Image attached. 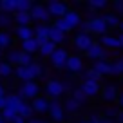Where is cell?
Segmentation results:
<instances>
[{
	"label": "cell",
	"instance_id": "obj_1",
	"mask_svg": "<svg viewBox=\"0 0 123 123\" xmlns=\"http://www.w3.org/2000/svg\"><path fill=\"white\" fill-rule=\"evenodd\" d=\"M24 101H33L35 98L42 96V87H40L38 81H25L18 87V92H16Z\"/></svg>",
	"mask_w": 123,
	"mask_h": 123
},
{
	"label": "cell",
	"instance_id": "obj_2",
	"mask_svg": "<svg viewBox=\"0 0 123 123\" xmlns=\"http://www.w3.org/2000/svg\"><path fill=\"white\" fill-rule=\"evenodd\" d=\"M45 7H47V13H49V16L51 18H63L65 16V13L69 11V4L67 2H60V0H49L45 4Z\"/></svg>",
	"mask_w": 123,
	"mask_h": 123
},
{
	"label": "cell",
	"instance_id": "obj_3",
	"mask_svg": "<svg viewBox=\"0 0 123 123\" xmlns=\"http://www.w3.org/2000/svg\"><path fill=\"white\" fill-rule=\"evenodd\" d=\"M43 92H45V96L49 98V100H58V98H62L65 94V92H63V87H62V80H54V78L47 80L45 87H43Z\"/></svg>",
	"mask_w": 123,
	"mask_h": 123
},
{
	"label": "cell",
	"instance_id": "obj_4",
	"mask_svg": "<svg viewBox=\"0 0 123 123\" xmlns=\"http://www.w3.org/2000/svg\"><path fill=\"white\" fill-rule=\"evenodd\" d=\"M101 100H103V103L107 105H112L118 101V96H119V89L116 83H105L101 85V92H100Z\"/></svg>",
	"mask_w": 123,
	"mask_h": 123
},
{
	"label": "cell",
	"instance_id": "obj_5",
	"mask_svg": "<svg viewBox=\"0 0 123 123\" xmlns=\"http://www.w3.org/2000/svg\"><path fill=\"white\" fill-rule=\"evenodd\" d=\"M92 43H94V38H92V35H89V33H78L73 38V47L76 51H80V53H87Z\"/></svg>",
	"mask_w": 123,
	"mask_h": 123
},
{
	"label": "cell",
	"instance_id": "obj_6",
	"mask_svg": "<svg viewBox=\"0 0 123 123\" xmlns=\"http://www.w3.org/2000/svg\"><path fill=\"white\" fill-rule=\"evenodd\" d=\"M87 22H89V33H91V35H96V36L109 35V27H107V24H105L103 16H92Z\"/></svg>",
	"mask_w": 123,
	"mask_h": 123
},
{
	"label": "cell",
	"instance_id": "obj_7",
	"mask_svg": "<svg viewBox=\"0 0 123 123\" xmlns=\"http://www.w3.org/2000/svg\"><path fill=\"white\" fill-rule=\"evenodd\" d=\"M47 114L56 123H63L65 121V116H67L65 111H63V103H62L60 100H51L49 101V111H47Z\"/></svg>",
	"mask_w": 123,
	"mask_h": 123
},
{
	"label": "cell",
	"instance_id": "obj_8",
	"mask_svg": "<svg viewBox=\"0 0 123 123\" xmlns=\"http://www.w3.org/2000/svg\"><path fill=\"white\" fill-rule=\"evenodd\" d=\"M67 60H69V51H67V49H63V47H58V49L53 53V56L49 58L51 65H53L54 69H58V71L65 69Z\"/></svg>",
	"mask_w": 123,
	"mask_h": 123
},
{
	"label": "cell",
	"instance_id": "obj_9",
	"mask_svg": "<svg viewBox=\"0 0 123 123\" xmlns=\"http://www.w3.org/2000/svg\"><path fill=\"white\" fill-rule=\"evenodd\" d=\"M29 15H31V20H33V22H38V24H49V20H51L45 4H35L33 9L29 11Z\"/></svg>",
	"mask_w": 123,
	"mask_h": 123
},
{
	"label": "cell",
	"instance_id": "obj_10",
	"mask_svg": "<svg viewBox=\"0 0 123 123\" xmlns=\"http://www.w3.org/2000/svg\"><path fill=\"white\" fill-rule=\"evenodd\" d=\"M85 56L91 62H98V60H107V49L101 45L100 42H94L91 45V49L85 53Z\"/></svg>",
	"mask_w": 123,
	"mask_h": 123
},
{
	"label": "cell",
	"instance_id": "obj_11",
	"mask_svg": "<svg viewBox=\"0 0 123 123\" xmlns=\"http://www.w3.org/2000/svg\"><path fill=\"white\" fill-rule=\"evenodd\" d=\"M65 69L71 74H81L83 73V58L80 54H69V60H67Z\"/></svg>",
	"mask_w": 123,
	"mask_h": 123
},
{
	"label": "cell",
	"instance_id": "obj_12",
	"mask_svg": "<svg viewBox=\"0 0 123 123\" xmlns=\"http://www.w3.org/2000/svg\"><path fill=\"white\" fill-rule=\"evenodd\" d=\"M81 91L85 92V96L91 100V98H96L100 96V92H101V83L100 81H81Z\"/></svg>",
	"mask_w": 123,
	"mask_h": 123
},
{
	"label": "cell",
	"instance_id": "obj_13",
	"mask_svg": "<svg viewBox=\"0 0 123 123\" xmlns=\"http://www.w3.org/2000/svg\"><path fill=\"white\" fill-rule=\"evenodd\" d=\"M49 24H36V25H33V31H35V38L36 42L42 45V43L49 42Z\"/></svg>",
	"mask_w": 123,
	"mask_h": 123
},
{
	"label": "cell",
	"instance_id": "obj_14",
	"mask_svg": "<svg viewBox=\"0 0 123 123\" xmlns=\"http://www.w3.org/2000/svg\"><path fill=\"white\" fill-rule=\"evenodd\" d=\"M98 42H100L107 51H118V49H121L119 38H118L116 35H103V36H100V40H98Z\"/></svg>",
	"mask_w": 123,
	"mask_h": 123
},
{
	"label": "cell",
	"instance_id": "obj_15",
	"mask_svg": "<svg viewBox=\"0 0 123 123\" xmlns=\"http://www.w3.org/2000/svg\"><path fill=\"white\" fill-rule=\"evenodd\" d=\"M63 20L67 22V25L71 27V29H76V27H80L81 25V15H80V11H76V9H69V11L65 13V16H63Z\"/></svg>",
	"mask_w": 123,
	"mask_h": 123
},
{
	"label": "cell",
	"instance_id": "obj_16",
	"mask_svg": "<svg viewBox=\"0 0 123 123\" xmlns=\"http://www.w3.org/2000/svg\"><path fill=\"white\" fill-rule=\"evenodd\" d=\"M49 98L47 96H38V98H35V100L31 101V105H33V111L36 112V114H43V112H47L49 111Z\"/></svg>",
	"mask_w": 123,
	"mask_h": 123
},
{
	"label": "cell",
	"instance_id": "obj_17",
	"mask_svg": "<svg viewBox=\"0 0 123 123\" xmlns=\"http://www.w3.org/2000/svg\"><path fill=\"white\" fill-rule=\"evenodd\" d=\"M49 40L58 47V45H62V43H65L67 35H65V33H62L60 29H56V27L51 24V27H49Z\"/></svg>",
	"mask_w": 123,
	"mask_h": 123
},
{
	"label": "cell",
	"instance_id": "obj_18",
	"mask_svg": "<svg viewBox=\"0 0 123 123\" xmlns=\"http://www.w3.org/2000/svg\"><path fill=\"white\" fill-rule=\"evenodd\" d=\"M22 98L16 94V92H11V94H6V107L4 109H9V111H15L18 114V107L22 105Z\"/></svg>",
	"mask_w": 123,
	"mask_h": 123
},
{
	"label": "cell",
	"instance_id": "obj_19",
	"mask_svg": "<svg viewBox=\"0 0 123 123\" xmlns=\"http://www.w3.org/2000/svg\"><path fill=\"white\" fill-rule=\"evenodd\" d=\"M20 51L22 53H27V54H38L40 51V43L36 42V38H31V40H25V42L20 43Z\"/></svg>",
	"mask_w": 123,
	"mask_h": 123
},
{
	"label": "cell",
	"instance_id": "obj_20",
	"mask_svg": "<svg viewBox=\"0 0 123 123\" xmlns=\"http://www.w3.org/2000/svg\"><path fill=\"white\" fill-rule=\"evenodd\" d=\"M13 40H15V36L9 31H0V51L7 53L9 49H13Z\"/></svg>",
	"mask_w": 123,
	"mask_h": 123
},
{
	"label": "cell",
	"instance_id": "obj_21",
	"mask_svg": "<svg viewBox=\"0 0 123 123\" xmlns=\"http://www.w3.org/2000/svg\"><path fill=\"white\" fill-rule=\"evenodd\" d=\"M13 76H15L16 80H20L22 83H25V81H35V78H33V74H31L29 67H22V65L15 67V74H13Z\"/></svg>",
	"mask_w": 123,
	"mask_h": 123
},
{
	"label": "cell",
	"instance_id": "obj_22",
	"mask_svg": "<svg viewBox=\"0 0 123 123\" xmlns=\"http://www.w3.org/2000/svg\"><path fill=\"white\" fill-rule=\"evenodd\" d=\"M92 69L96 71L100 76H111V62H107V60L92 62Z\"/></svg>",
	"mask_w": 123,
	"mask_h": 123
},
{
	"label": "cell",
	"instance_id": "obj_23",
	"mask_svg": "<svg viewBox=\"0 0 123 123\" xmlns=\"http://www.w3.org/2000/svg\"><path fill=\"white\" fill-rule=\"evenodd\" d=\"M15 36L20 40V42H25V40H31L35 38V31L33 27H15Z\"/></svg>",
	"mask_w": 123,
	"mask_h": 123
},
{
	"label": "cell",
	"instance_id": "obj_24",
	"mask_svg": "<svg viewBox=\"0 0 123 123\" xmlns=\"http://www.w3.org/2000/svg\"><path fill=\"white\" fill-rule=\"evenodd\" d=\"M20 56H22V51L13 47V49H9L7 53H6V62L13 67H18L20 65Z\"/></svg>",
	"mask_w": 123,
	"mask_h": 123
},
{
	"label": "cell",
	"instance_id": "obj_25",
	"mask_svg": "<svg viewBox=\"0 0 123 123\" xmlns=\"http://www.w3.org/2000/svg\"><path fill=\"white\" fill-rule=\"evenodd\" d=\"M15 27V16L7 13H0V31H9Z\"/></svg>",
	"mask_w": 123,
	"mask_h": 123
},
{
	"label": "cell",
	"instance_id": "obj_26",
	"mask_svg": "<svg viewBox=\"0 0 123 123\" xmlns=\"http://www.w3.org/2000/svg\"><path fill=\"white\" fill-rule=\"evenodd\" d=\"M15 25L16 27H29L31 25V15L29 13H15Z\"/></svg>",
	"mask_w": 123,
	"mask_h": 123
},
{
	"label": "cell",
	"instance_id": "obj_27",
	"mask_svg": "<svg viewBox=\"0 0 123 123\" xmlns=\"http://www.w3.org/2000/svg\"><path fill=\"white\" fill-rule=\"evenodd\" d=\"M15 74V67L9 65L6 60L0 62V80H9V78Z\"/></svg>",
	"mask_w": 123,
	"mask_h": 123
},
{
	"label": "cell",
	"instance_id": "obj_28",
	"mask_svg": "<svg viewBox=\"0 0 123 123\" xmlns=\"http://www.w3.org/2000/svg\"><path fill=\"white\" fill-rule=\"evenodd\" d=\"M80 109H81V105H78L71 96L63 100V111H65V114H76V112H80Z\"/></svg>",
	"mask_w": 123,
	"mask_h": 123
},
{
	"label": "cell",
	"instance_id": "obj_29",
	"mask_svg": "<svg viewBox=\"0 0 123 123\" xmlns=\"http://www.w3.org/2000/svg\"><path fill=\"white\" fill-rule=\"evenodd\" d=\"M33 112H35V111H33L31 101H22V105L18 107V116H20V118H24V119H27V121L31 119Z\"/></svg>",
	"mask_w": 123,
	"mask_h": 123
},
{
	"label": "cell",
	"instance_id": "obj_30",
	"mask_svg": "<svg viewBox=\"0 0 123 123\" xmlns=\"http://www.w3.org/2000/svg\"><path fill=\"white\" fill-rule=\"evenodd\" d=\"M56 49H58V47H56V45H54V43L49 40V42H45V43H42V45H40L38 54H40L42 58H51V56H53V53H54Z\"/></svg>",
	"mask_w": 123,
	"mask_h": 123
},
{
	"label": "cell",
	"instance_id": "obj_31",
	"mask_svg": "<svg viewBox=\"0 0 123 123\" xmlns=\"http://www.w3.org/2000/svg\"><path fill=\"white\" fill-rule=\"evenodd\" d=\"M33 6L35 2H31V0H15V13H29Z\"/></svg>",
	"mask_w": 123,
	"mask_h": 123
},
{
	"label": "cell",
	"instance_id": "obj_32",
	"mask_svg": "<svg viewBox=\"0 0 123 123\" xmlns=\"http://www.w3.org/2000/svg\"><path fill=\"white\" fill-rule=\"evenodd\" d=\"M29 71H31V74H33V78H35V81L38 80V78L45 76V67H43L40 62H33V65H29Z\"/></svg>",
	"mask_w": 123,
	"mask_h": 123
},
{
	"label": "cell",
	"instance_id": "obj_33",
	"mask_svg": "<svg viewBox=\"0 0 123 123\" xmlns=\"http://www.w3.org/2000/svg\"><path fill=\"white\" fill-rule=\"evenodd\" d=\"M71 98H73L78 105H81V107H83V105L89 101V98L85 96V92L81 91V87H74V91L71 92Z\"/></svg>",
	"mask_w": 123,
	"mask_h": 123
},
{
	"label": "cell",
	"instance_id": "obj_34",
	"mask_svg": "<svg viewBox=\"0 0 123 123\" xmlns=\"http://www.w3.org/2000/svg\"><path fill=\"white\" fill-rule=\"evenodd\" d=\"M105 24H107L109 29H119V22H121V18H119L118 15H114V13H107V15L103 16Z\"/></svg>",
	"mask_w": 123,
	"mask_h": 123
},
{
	"label": "cell",
	"instance_id": "obj_35",
	"mask_svg": "<svg viewBox=\"0 0 123 123\" xmlns=\"http://www.w3.org/2000/svg\"><path fill=\"white\" fill-rule=\"evenodd\" d=\"M119 111H121V109H119L118 105H107V107L103 109V112H101V116L107 118V119H116L118 114H119Z\"/></svg>",
	"mask_w": 123,
	"mask_h": 123
},
{
	"label": "cell",
	"instance_id": "obj_36",
	"mask_svg": "<svg viewBox=\"0 0 123 123\" xmlns=\"http://www.w3.org/2000/svg\"><path fill=\"white\" fill-rule=\"evenodd\" d=\"M111 76H123V60L116 58L114 62H111Z\"/></svg>",
	"mask_w": 123,
	"mask_h": 123
},
{
	"label": "cell",
	"instance_id": "obj_37",
	"mask_svg": "<svg viewBox=\"0 0 123 123\" xmlns=\"http://www.w3.org/2000/svg\"><path fill=\"white\" fill-rule=\"evenodd\" d=\"M81 80H83V81H100L101 76L91 67V69H87V71H83V73H81Z\"/></svg>",
	"mask_w": 123,
	"mask_h": 123
},
{
	"label": "cell",
	"instance_id": "obj_38",
	"mask_svg": "<svg viewBox=\"0 0 123 123\" xmlns=\"http://www.w3.org/2000/svg\"><path fill=\"white\" fill-rule=\"evenodd\" d=\"M85 6H87V7L91 9V13H92V9H107L111 4H109L107 0H89V2H85Z\"/></svg>",
	"mask_w": 123,
	"mask_h": 123
},
{
	"label": "cell",
	"instance_id": "obj_39",
	"mask_svg": "<svg viewBox=\"0 0 123 123\" xmlns=\"http://www.w3.org/2000/svg\"><path fill=\"white\" fill-rule=\"evenodd\" d=\"M0 11L15 15V0H0Z\"/></svg>",
	"mask_w": 123,
	"mask_h": 123
},
{
	"label": "cell",
	"instance_id": "obj_40",
	"mask_svg": "<svg viewBox=\"0 0 123 123\" xmlns=\"http://www.w3.org/2000/svg\"><path fill=\"white\" fill-rule=\"evenodd\" d=\"M89 121H91V123H116V119H107V118H103L98 111H92Z\"/></svg>",
	"mask_w": 123,
	"mask_h": 123
},
{
	"label": "cell",
	"instance_id": "obj_41",
	"mask_svg": "<svg viewBox=\"0 0 123 123\" xmlns=\"http://www.w3.org/2000/svg\"><path fill=\"white\" fill-rule=\"evenodd\" d=\"M53 25L56 27V29H60L62 33H65V35H67V33H71V31H73V29H71L69 25H67V22H65V20H63V18H56V20H54V22H53Z\"/></svg>",
	"mask_w": 123,
	"mask_h": 123
},
{
	"label": "cell",
	"instance_id": "obj_42",
	"mask_svg": "<svg viewBox=\"0 0 123 123\" xmlns=\"http://www.w3.org/2000/svg\"><path fill=\"white\" fill-rule=\"evenodd\" d=\"M111 7H112V13H114V15H118L119 18L123 16V0H116V2H112Z\"/></svg>",
	"mask_w": 123,
	"mask_h": 123
},
{
	"label": "cell",
	"instance_id": "obj_43",
	"mask_svg": "<svg viewBox=\"0 0 123 123\" xmlns=\"http://www.w3.org/2000/svg\"><path fill=\"white\" fill-rule=\"evenodd\" d=\"M33 62H35L33 54L22 53V56H20V65H22V67H29V65H33Z\"/></svg>",
	"mask_w": 123,
	"mask_h": 123
},
{
	"label": "cell",
	"instance_id": "obj_44",
	"mask_svg": "<svg viewBox=\"0 0 123 123\" xmlns=\"http://www.w3.org/2000/svg\"><path fill=\"white\" fill-rule=\"evenodd\" d=\"M73 80H65V78H63V80H62V87H63V92H73L74 91V87H73Z\"/></svg>",
	"mask_w": 123,
	"mask_h": 123
},
{
	"label": "cell",
	"instance_id": "obj_45",
	"mask_svg": "<svg viewBox=\"0 0 123 123\" xmlns=\"http://www.w3.org/2000/svg\"><path fill=\"white\" fill-rule=\"evenodd\" d=\"M0 98H6V85L2 80H0Z\"/></svg>",
	"mask_w": 123,
	"mask_h": 123
},
{
	"label": "cell",
	"instance_id": "obj_46",
	"mask_svg": "<svg viewBox=\"0 0 123 123\" xmlns=\"http://www.w3.org/2000/svg\"><path fill=\"white\" fill-rule=\"evenodd\" d=\"M118 107L123 111V91L119 92V96H118Z\"/></svg>",
	"mask_w": 123,
	"mask_h": 123
},
{
	"label": "cell",
	"instance_id": "obj_47",
	"mask_svg": "<svg viewBox=\"0 0 123 123\" xmlns=\"http://www.w3.org/2000/svg\"><path fill=\"white\" fill-rule=\"evenodd\" d=\"M27 123H49V121H45V119H38V118H31Z\"/></svg>",
	"mask_w": 123,
	"mask_h": 123
},
{
	"label": "cell",
	"instance_id": "obj_48",
	"mask_svg": "<svg viewBox=\"0 0 123 123\" xmlns=\"http://www.w3.org/2000/svg\"><path fill=\"white\" fill-rule=\"evenodd\" d=\"M13 123H27V119H24V118H20V116H16V118L13 119Z\"/></svg>",
	"mask_w": 123,
	"mask_h": 123
},
{
	"label": "cell",
	"instance_id": "obj_49",
	"mask_svg": "<svg viewBox=\"0 0 123 123\" xmlns=\"http://www.w3.org/2000/svg\"><path fill=\"white\" fill-rule=\"evenodd\" d=\"M116 123H123V111H119L118 118H116Z\"/></svg>",
	"mask_w": 123,
	"mask_h": 123
},
{
	"label": "cell",
	"instance_id": "obj_50",
	"mask_svg": "<svg viewBox=\"0 0 123 123\" xmlns=\"http://www.w3.org/2000/svg\"><path fill=\"white\" fill-rule=\"evenodd\" d=\"M4 107H6V98H0V112L4 111Z\"/></svg>",
	"mask_w": 123,
	"mask_h": 123
},
{
	"label": "cell",
	"instance_id": "obj_51",
	"mask_svg": "<svg viewBox=\"0 0 123 123\" xmlns=\"http://www.w3.org/2000/svg\"><path fill=\"white\" fill-rule=\"evenodd\" d=\"M118 38H119V43H121V49H123V33H119Z\"/></svg>",
	"mask_w": 123,
	"mask_h": 123
},
{
	"label": "cell",
	"instance_id": "obj_52",
	"mask_svg": "<svg viewBox=\"0 0 123 123\" xmlns=\"http://www.w3.org/2000/svg\"><path fill=\"white\" fill-rule=\"evenodd\" d=\"M119 33H123V18H121V22H119Z\"/></svg>",
	"mask_w": 123,
	"mask_h": 123
},
{
	"label": "cell",
	"instance_id": "obj_53",
	"mask_svg": "<svg viewBox=\"0 0 123 123\" xmlns=\"http://www.w3.org/2000/svg\"><path fill=\"white\" fill-rule=\"evenodd\" d=\"M80 123H91V121H89V119H83V121H80Z\"/></svg>",
	"mask_w": 123,
	"mask_h": 123
},
{
	"label": "cell",
	"instance_id": "obj_54",
	"mask_svg": "<svg viewBox=\"0 0 123 123\" xmlns=\"http://www.w3.org/2000/svg\"><path fill=\"white\" fill-rule=\"evenodd\" d=\"M0 123H7V121H4V118H2V119H0Z\"/></svg>",
	"mask_w": 123,
	"mask_h": 123
},
{
	"label": "cell",
	"instance_id": "obj_55",
	"mask_svg": "<svg viewBox=\"0 0 123 123\" xmlns=\"http://www.w3.org/2000/svg\"><path fill=\"white\" fill-rule=\"evenodd\" d=\"M0 62H2V51H0Z\"/></svg>",
	"mask_w": 123,
	"mask_h": 123
},
{
	"label": "cell",
	"instance_id": "obj_56",
	"mask_svg": "<svg viewBox=\"0 0 123 123\" xmlns=\"http://www.w3.org/2000/svg\"><path fill=\"white\" fill-rule=\"evenodd\" d=\"M0 119H2V114H0Z\"/></svg>",
	"mask_w": 123,
	"mask_h": 123
},
{
	"label": "cell",
	"instance_id": "obj_57",
	"mask_svg": "<svg viewBox=\"0 0 123 123\" xmlns=\"http://www.w3.org/2000/svg\"><path fill=\"white\" fill-rule=\"evenodd\" d=\"M121 60H123V56H121Z\"/></svg>",
	"mask_w": 123,
	"mask_h": 123
},
{
	"label": "cell",
	"instance_id": "obj_58",
	"mask_svg": "<svg viewBox=\"0 0 123 123\" xmlns=\"http://www.w3.org/2000/svg\"><path fill=\"white\" fill-rule=\"evenodd\" d=\"M0 13H2V11H0Z\"/></svg>",
	"mask_w": 123,
	"mask_h": 123
}]
</instances>
